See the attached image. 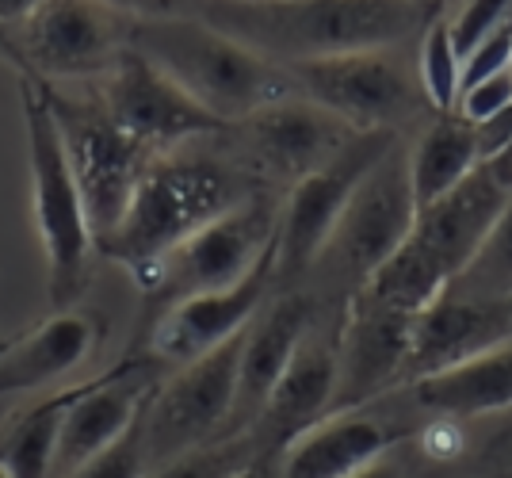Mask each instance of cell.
Instances as JSON below:
<instances>
[{
    "label": "cell",
    "instance_id": "obj_1",
    "mask_svg": "<svg viewBox=\"0 0 512 478\" xmlns=\"http://www.w3.org/2000/svg\"><path fill=\"white\" fill-rule=\"evenodd\" d=\"M432 4L417 0H203L199 20L272 66L386 50L421 31Z\"/></svg>",
    "mask_w": 512,
    "mask_h": 478
},
{
    "label": "cell",
    "instance_id": "obj_2",
    "mask_svg": "<svg viewBox=\"0 0 512 478\" xmlns=\"http://www.w3.org/2000/svg\"><path fill=\"white\" fill-rule=\"evenodd\" d=\"M249 196L234 169L203 153H157L142 169L123 222L107 234L96 253L127 268L142 291L150 287L157 264L169 257L180 241L230 211Z\"/></svg>",
    "mask_w": 512,
    "mask_h": 478
},
{
    "label": "cell",
    "instance_id": "obj_3",
    "mask_svg": "<svg viewBox=\"0 0 512 478\" xmlns=\"http://www.w3.org/2000/svg\"><path fill=\"white\" fill-rule=\"evenodd\" d=\"M130 50H138L161 73H169L199 108L211 111L226 127H237L253 111L291 92L283 69L264 62L249 46H241L199 16L134 20Z\"/></svg>",
    "mask_w": 512,
    "mask_h": 478
},
{
    "label": "cell",
    "instance_id": "obj_4",
    "mask_svg": "<svg viewBox=\"0 0 512 478\" xmlns=\"http://www.w3.org/2000/svg\"><path fill=\"white\" fill-rule=\"evenodd\" d=\"M20 108L27 131V169H31V207L46 257V291L54 310H69L85 295L92 276L96 241L88 230V215L77 180L69 173L62 138L43 92L31 77H20Z\"/></svg>",
    "mask_w": 512,
    "mask_h": 478
},
{
    "label": "cell",
    "instance_id": "obj_5",
    "mask_svg": "<svg viewBox=\"0 0 512 478\" xmlns=\"http://www.w3.org/2000/svg\"><path fill=\"white\" fill-rule=\"evenodd\" d=\"M35 85L43 92L50 115H54L69 173L77 180V192L85 203L88 230H92V241L100 245L123 222L134 184L157 153H150L130 134L119 131L92 96H85V100L69 96V92H58L50 81H35Z\"/></svg>",
    "mask_w": 512,
    "mask_h": 478
},
{
    "label": "cell",
    "instance_id": "obj_6",
    "mask_svg": "<svg viewBox=\"0 0 512 478\" xmlns=\"http://www.w3.org/2000/svg\"><path fill=\"white\" fill-rule=\"evenodd\" d=\"M283 77L291 92L306 96L310 104L329 111L356 134H398V127L417 119L425 104L417 77H409V69L394 62L386 50H356V54L295 62L283 66Z\"/></svg>",
    "mask_w": 512,
    "mask_h": 478
},
{
    "label": "cell",
    "instance_id": "obj_7",
    "mask_svg": "<svg viewBox=\"0 0 512 478\" xmlns=\"http://www.w3.org/2000/svg\"><path fill=\"white\" fill-rule=\"evenodd\" d=\"M279 207L264 196H245L230 211L180 241L153 272L150 295L157 306H169L188 295L226 291L241 283L276 245Z\"/></svg>",
    "mask_w": 512,
    "mask_h": 478
},
{
    "label": "cell",
    "instance_id": "obj_8",
    "mask_svg": "<svg viewBox=\"0 0 512 478\" xmlns=\"http://www.w3.org/2000/svg\"><path fill=\"white\" fill-rule=\"evenodd\" d=\"M245 329L234 341L218 345L207 356H199L184 368H172L169 379L157 383V391H153V398L146 402V413H142V440H146L150 471L161 467L165 459L192 452L199 444L230 436L237 356H241Z\"/></svg>",
    "mask_w": 512,
    "mask_h": 478
},
{
    "label": "cell",
    "instance_id": "obj_9",
    "mask_svg": "<svg viewBox=\"0 0 512 478\" xmlns=\"http://www.w3.org/2000/svg\"><path fill=\"white\" fill-rule=\"evenodd\" d=\"M130 23L104 0H43L4 39L23 77H100L130 46Z\"/></svg>",
    "mask_w": 512,
    "mask_h": 478
},
{
    "label": "cell",
    "instance_id": "obj_10",
    "mask_svg": "<svg viewBox=\"0 0 512 478\" xmlns=\"http://www.w3.org/2000/svg\"><path fill=\"white\" fill-rule=\"evenodd\" d=\"M398 142L390 131L356 134L341 153H333L314 173L299 176L287 192V203L276 218V272L279 276H302L310 264H318L329 234L337 230L348 199L356 192L367 169Z\"/></svg>",
    "mask_w": 512,
    "mask_h": 478
},
{
    "label": "cell",
    "instance_id": "obj_11",
    "mask_svg": "<svg viewBox=\"0 0 512 478\" xmlns=\"http://www.w3.org/2000/svg\"><path fill=\"white\" fill-rule=\"evenodd\" d=\"M92 100L107 111V119L130 134L150 153H172L184 142L207 138V134L230 131L211 111H203L169 73L142 58L138 50H123L107 73L96 77Z\"/></svg>",
    "mask_w": 512,
    "mask_h": 478
},
{
    "label": "cell",
    "instance_id": "obj_12",
    "mask_svg": "<svg viewBox=\"0 0 512 478\" xmlns=\"http://www.w3.org/2000/svg\"><path fill=\"white\" fill-rule=\"evenodd\" d=\"M413 218H417V203L409 192L406 146L394 142L356 184L318 261L337 264L341 276H352V291H356L409 238Z\"/></svg>",
    "mask_w": 512,
    "mask_h": 478
},
{
    "label": "cell",
    "instance_id": "obj_13",
    "mask_svg": "<svg viewBox=\"0 0 512 478\" xmlns=\"http://www.w3.org/2000/svg\"><path fill=\"white\" fill-rule=\"evenodd\" d=\"M272 272H276V245L234 287L188 295V299L161 306L157 322L150 326L146 356L157 368H184V364L214 352L218 345L234 341L237 333L260 314V306L268 299V287H272Z\"/></svg>",
    "mask_w": 512,
    "mask_h": 478
},
{
    "label": "cell",
    "instance_id": "obj_14",
    "mask_svg": "<svg viewBox=\"0 0 512 478\" xmlns=\"http://www.w3.org/2000/svg\"><path fill=\"white\" fill-rule=\"evenodd\" d=\"M157 383L161 379H157V364L150 356H130L123 364L100 371L96 379L81 383L73 406L65 410L50 478L73 475L81 463L104 452L107 444H115L142 417Z\"/></svg>",
    "mask_w": 512,
    "mask_h": 478
},
{
    "label": "cell",
    "instance_id": "obj_15",
    "mask_svg": "<svg viewBox=\"0 0 512 478\" xmlns=\"http://www.w3.org/2000/svg\"><path fill=\"white\" fill-rule=\"evenodd\" d=\"M237 131L245 138V150L256 169L283 184H295L299 176L314 173L356 138V131H348L341 119H333L299 92L264 104L249 119H241Z\"/></svg>",
    "mask_w": 512,
    "mask_h": 478
},
{
    "label": "cell",
    "instance_id": "obj_16",
    "mask_svg": "<svg viewBox=\"0 0 512 478\" xmlns=\"http://www.w3.org/2000/svg\"><path fill=\"white\" fill-rule=\"evenodd\" d=\"M333 398H337V341H325L310 329L245 433L253 436L264 456L276 459L295 436H302L333 410Z\"/></svg>",
    "mask_w": 512,
    "mask_h": 478
},
{
    "label": "cell",
    "instance_id": "obj_17",
    "mask_svg": "<svg viewBox=\"0 0 512 478\" xmlns=\"http://www.w3.org/2000/svg\"><path fill=\"white\" fill-rule=\"evenodd\" d=\"M512 337L509 303H478L455 291H440L432 303L409 322L402 383L425 379L432 371H444L467 360L482 348Z\"/></svg>",
    "mask_w": 512,
    "mask_h": 478
},
{
    "label": "cell",
    "instance_id": "obj_18",
    "mask_svg": "<svg viewBox=\"0 0 512 478\" xmlns=\"http://www.w3.org/2000/svg\"><path fill=\"white\" fill-rule=\"evenodd\" d=\"M104 341V318L88 310H54L39 326L0 341V398L46 391L96 356Z\"/></svg>",
    "mask_w": 512,
    "mask_h": 478
},
{
    "label": "cell",
    "instance_id": "obj_19",
    "mask_svg": "<svg viewBox=\"0 0 512 478\" xmlns=\"http://www.w3.org/2000/svg\"><path fill=\"white\" fill-rule=\"evenodd\" d=\"M505 199H509V192H501L493 184V176L478 165L463 184L451 188L448 196H440L436 203L417 211L406 241L451 287V280L463 272V264L474 257L478 241L486 238L493 218L501 215Z\"/></svg>",
    "mask_w": 512,
    "mask_h": 478
},
{
    "label": "cell",
    "instance_id": "obj_20",
    "mask_svg": "<svg viewBox=\"0 0 512 478\" xmlns=\"http://www.w3.org/2000/svg\"><path fill=\"white\" fill-rule=\"evenodd\" d=\"M409 318L371 310V306H344V329L337 337V398L333 410H360L367 398L402 383Z\"/></svg>",
    "mask_w": 512,
    "mask_h": 478
},
{
    "label": "cell",
    "instance_id": "obj_21",
    "mask_svg": "<svg viewBox=\"0 0 512 478\" xmlns=\"http://www.w3.org/2000/svg\"><path fill=\"white\" fill-rule=\"evenodd\" d=\"M310 333V303L299 295H287L260 310L245 337H241V356H237V391H234V413H230V436L245 433L256 421V413L264 406L268 391L276 387L287 360L295 356L302 337Z\"/></svg>",
    "mask_w": 512,
    "mask_h": 478
},
{
    "label": "cell",
    "instance_id": "obj_22",
    "mask_svg": "<svg viewBox=\"0 0 512 478\" xmlns=\"http://www.w3.org/2000/svg\"><path fill=\"white\" fill-rule=\"evenodd\" d=\"M394 448V429L360 410L325 413L279 452V478H348Z\"/></svg>",
    "mask_w": 512,
    "mask_h": 478
},
{
    "label": "cell",
    "instance_id": "obj_23",
    "mask_svg": "<svg viewBox=\"0 0 512 478\" xmlns=\"http://www.w3.org/2000/svg\"><path fill=\"white\" fill-rule=\"evenodd\" d=\"M413 402L436 417H486L512 410V337L425 379H413Z\"/></svg>",
    "mask_w": 512,
    "mask_h": 478
},
{
    "label": "cell",
    "instance_id": "obj_24",
    "mask_svg": "<svg viewBox=\"0 0 512 478\" xmlns=\"http://www.w3.org/2000/svg\"><path fill=\"white\" fill-rule=\"evenodd\" d=\"M474 169H478V146H474L470 123L455 119V115H440L436 123H428L425 131L417 134L413 150H406L409 192H413L417 211L448 196Z\"/></svg>",
    "mask_w": 512,
    "mask_h": 478
},
{
    "label": "cell",
    "instance_id": "obj_25",
    "mask_svg": "<svg viewBox=\"0 0 512 478\" xmlns=\"http://www.w3.org/2000/svg\"><path fill=\"white\" fill-rule=\"evenodd\" d=\"M77 391H81V383L77 387H58V391H50L35 406H27L8 421V433L0 440V463L8 467V475L50 478L65 410L73 406Z\"/></svg>",
    "mask_w": 512,
    "mask_h": 478
},
{
    "label": "cell",
    "instance_id": "obj_26",
    "mask_svg": "<svg viewBox=\"0 0 512 478\" xmlns=\"http://www.w3.org/2000/svg\"><path fill=\"white\" fill-rule=\"evenodd\" d=\"M448 291L478 303H512V196Z\"/></svg>",
    "mask_w": 512,
    "mask_h": 478
},
{
    "label": "cell",
    "instance_id": "obj_27",
    "mask_svg": "<svg viewBox=\"0 0 512 478\" xmlns=\"http://www.w3.org/2000/svg\"><path fill=\"white\" fill-rule=\"evenodd\" d=\"M417 85L425 104L451 115L455 100H459V85H463V58L451 46L448 20H428L425 39H421V58H417Z\"/></svg>",
    "mask_w": 512,
    "mask_h": 478
},
{
    "label": "cell",
    "instance_id": "obj_28",
    "mask_svg": "<svg viewBox=\"0 0 512 478\" xmlns=\"http://www.w3.org/2000/svg\"><path fill=\"white\" fill-rule=\"evenodd\" d=\"M256 456H264L249 433L218 436L211 444H199L184 456L165 459L146 478H237Z\"/></svg>",
    "mask_w": 512,
    "mask_h": 478
},
{
    "label": "cell",
    "instance_id": "obj_29",
    "mask_svg": "<svg viewBox=\"0 0 512 478\" xmlns=\"http://www.w3.org/2000/svg\"><path fill=\"white\" fill-rule=\"evenodd\" d=\"M146 475H150V459H146L142 417H138L115 444H107L104 452H96L88 463H81L73 475H65V478H146Z\"/></svg>",
    "mask_w": 512,
    "mask_h": 478
},
{
    "label": "cell",
    "instance_id": "obj_30",
    "mask_svg": "<svg viewBox=\"0 0 512 478\" xmlns=\"http://www.w3.org/2000/svg\"><path fill=\"white\" fill-rule=\"evenodd\" d=\"M512 16V0H463L455 20H448L451 46L459 58H467L486 35H493Z\"/></svg>",
    "mask_w": 512,
    "mask_h": 478
},
{
    "label": "cell",
    "instance_id": "obj_31",
    "mask_svg": "<svg viewBox=\"0 0 512 478\" xmlns=\"http://www.w3.org/2000/svg\"><path fill=\"white\" fill-rule=\"evenodd\" d=\"M509 104H512V69H505V73H493L486 81L463 88L451 115L463 119V123H482V119H490L497 111H505Z\"/></svg>",
    "mask_w": 512,
    "mask_h": 478
},
{
    "label": "cell",
    "instance_id": "obj_32",
    "mask_svg": "<svg viewBox=\"0 0 512 478\" xmlns=\"http://www.w3.org/2000/svg\"><path fill=\"white\" fill-rule=\"evenodd\" d=\"M505 69H512V16L463 58V85H459V92L486 81L493 73H505Z\"/></svg>",
    "mask_w": 512,
    "mask_h": 478
},
{
    "label": "cell",
    "instance_id": "obj_33",
    "mask_svg": "<svg viewBox=\"0 0 512 478\" xmlns=\"http://www.w3.org/2000/svg\"><path fill=\"white\" fill-rule=\"evenodd\" d=\"M104 4L130 20H172V16H199L203 0H104Z\"/></svg>",
    "mask_w": 512,
    "mask_h": 478
},
{
    "label": "cell",
    "instance_id": "obj_34",
    "mask_svg": "<svg viewBox=\"0 0 512 478\" xmlns=\"http://www.w3.org/2000/svg\"><path fill=\"white\" fill-rule=\"evenodd\" d=\"M470 131H474V146H478V165L482 161H490L497 150H505L512 142V104L505 111H497L490 119H482V123H470Z\"/></svg>",
    "mask_w": 512,
    "mask_h": 478
},
{
    "label": "cell",
    "instance_id": "obj_35",
    "mask_svg": "<svg viewBox=\"0 0 512 478\" xmlns=\"http://www.w3.org/2000/svg\"><path fill=\"white\" fill-rule=\"evenodd\" d=\"M482 169L493 176V184L501 188V192H509L512 196V142L505 150H497L490 161H482Z\"/></svg>",
    "mask_w": 512,
    "mask_h": 478
},
{
    "label": "cell",
    "instance_id": "obj_36",
    "mask_svg": "<svg viewBox=\"0 0 512 478\" xmlns=\"http://www.w3.org/2000/svg\"><path fill=\"white\" fill-rule=\"evenodd\" d=\"M43 0H0V31L8 35L16 23H23L35 8H39Z\"/></svg>",
    "mask_w": 512,
    "mask_h": 478
},
{
    "label": "cell",
    "instance_id": "obj_37",
    "mask_svg": "<svg viewBox=\"0 0 512 478\" xmlns=\"http://www.w3.org/2000/svg\"><path fill=\"white\" fill-rule=\"evenodd\" d=\"M348 478H402V467H398L390 456H383V459H375V463H367L363 471H356V475H348Z\"/></svg>",
    "mask_w": 512,
    "mask_h": 478
},
{
    "label": "cell",
    "instance_id": "obj_38",
    "mask_svg": "<svg viewBox=\"0 0 512 478\" xmlns=\"http://www.w3.org/2000/svg\"><path fill=\"white\" fill-rule=\"evenodd\" d=\"M237 478H272V456H256Z\"/></svg>",
    "mask_w": 512,
    "mask_h": 478
},
{
    "label": "cell",
    "instance_id": "obj_39",
    "mask_svg": "<svg viewBox=\"0 0 512 478\" xmlns=\"http://www.w3.org/2000/svg\"><path fill=\"white\" fill-rule=\"evenodd\" d=\"M0 58H4V62H12V66H16V54H12V50H8V39H4V31H0Z\"/></svg>",
    "mask_w": 512,
    "mask_h": 478
},
{
    "label": "cell",
    "instance_id": "obj_40",
    "mask_svg": "<svg viewBox=\"0 0 512 478\" xmlns=\"http://www.w3.org/2000/svg\"><path fill=\"white\" fill-rule=\"evenodd\" d=\"M0 478H12V475H8V467H4V463H0Z\"/></svg>",
    "mask_w": 512,
    "mask_h": 478
},
{
    "label": "cell",
    "instance_id": "obj_41",
    "mask_svg": "<svg viewBox=\"0 0 512 478\" xmlns=\"http://www.w3.org/2000/svg\"><path fill=\"white\" fill-rule=\"evenodd\" d=\"M417 4H432V8H436V0H417Z\"/></svg>",
    "mask_w": 512,
    "mask_h": 478
},
{
    "label": "cell",
    "instance_id": "obj_42",
    "mask_svg": "<svg viewBox=\"0 0 512 478\" xmlns=\"http://www.w3.org/2000/svg\"><path fill=\"white\" fill-rule=\"evenodd\" d=\"M509 306H512V303H509Z\"/></svg>",
    "mask_w": 512,
    "mask_h": 478
}]
</instances>
